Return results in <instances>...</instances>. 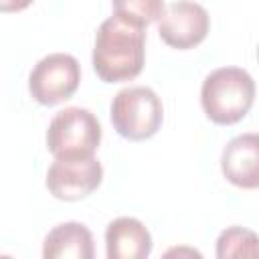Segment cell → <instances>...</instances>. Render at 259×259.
I'll return each instance as SVG.
<instances>
[{
    "mask_svg": "<svg viewBox=\"0 0 259 259\" xmlns=\"http://www.w3.org/2000/svg\"><path fill=\"white\" fill-rule=\"evenodd\" d=\"M146 61V28L119 16L101 22L95 34L93 69L103 83L136 79Z\"/></svg>",
    "mask_w": 259,
    "mask_h": 259,
    "instance_id": "6da1fadb",
    "label": "cell"
},
{
    "mask_svg": "<svg viewBox=\"0 0 259 259\" xmlns=\"http://www.w3.org/2000/svg\"><path fill=\"white\" fill-rule=\"evenodd\" d=\"M255 101V81L239 67L214 69L202 81L200 103L206 117L219 125L241 121Z\"/></svg>",
    "mask_w": 259,
    "mask_h": 259,
    "instance_id": "7a4b0ae2",
    "label": "cell"
},
{
    "mask_svg": "<svg viewBox=\"0 0 259 259\" xmlns=\"http://www.w3.org/2000/svg\"><path fill=\"white\" fill-rule=\"evenodd\" d=\"M111 123L115 132L132 142L152 138L164 119V105L150 87H125L111 101Z\"/></svg>",
    "mask_w": 259,
    "mask_h": 259,
    "instance_id": "3957f363",
    "label": "cell"
},
{
    "mask_svg": "<svg viewBox=\"0 0 259 259\" xmlns=\"http://www.w3.org/2000/svg\"><path fill=\"white\" fill-rule=\"evenodd\" d=\"M101 142L99 119L83 107L59 111L47 130V148L55 158L93 156Z\"/></svg>",
    "mask_w": 259,
    "mask_h": 259,
    "instance_id": "277c9868",
    "label": "cell"
},
{
    "mask_svg": "<svg viewBox=\"0 0 259 259\" xmlns=\"http://www.w3.org/2000/svg\"><path fill=\"white\" fill-rule=\"evenodd\" d=\"M81 67L73 55L53 53L42 57L28 77V91L40 105L53 107L73 97L79 89Z\"/></svg>",
    "mask_w": 259,
    "mask_h": 259,
    "instance_id": "5b68a950",
    "label": "cell"
},
{
    "mask_svg": "<svg viewBox=\"0 0 259 259\" xmlns=\"http://www.w3.org/2000/svg\"><path fill=\"white\" fill-rule=\"evenodd\" d=\"M103 180V168L95 156L55 158L47 172V188L59 200H81Z\"/></svg>",
    "mask_w": 259,
    "mask_h": 259,
    "instance_id": "8992f818",
    "label": "cell"
},
{
    "mask_svg": "<svg viewBox=\"0 0 259 259\" xmlns=\"http://www.w3.org/2000/svg\"><path fill=\"white\" fill-rule=\"evenodd\" d=\"M210 28V16L204 6L192 2V0H178L170 4L160 22H158V32L160 38L178 51L192 49L200 45Z\"/></svg>",
    "mask_w": 259,
    "mask_h": 259,
    "instance_id": "52a82bcc",
    "label": "cell"
},
{
    "mask_svg": "<svg viewBox=\"0 0 259 259\" xmlns=\"http://www.w3.org/2000/svg\"><path fill=\"white\" fill-rule=\"evenodd\" d=\"M223 176L239 188H259V134L233 138L221 156Z\"/></svg>",
    "mask_w": 259,
    "mask_h": 259,
    "instance_id": "ba28073f",
    "label": "cell"
},
{
    "mask_svg": "<svg viewBox=\"0 0 259 259\" xmlns=\"http://www.w3.org/2000/svg\"><path fill=\"white\" fill-rule=\"evenodd\" d=\"M105 251L109 259H146L152 253V235L134 217H119L105 229Z\"/></svg>",
    "mask_w": 259,
    "mask_h": 259,
    "instance_id": "9c48e42d",
    "label": "cell"
},
{
    "mask_svg": "<svg viewBox=\"0 0 259 259\" xmlns=\"http://www.w3.org/2000/svg\"><path fill=\"white\" fill-rule=\"evenodd\" d=\"M91 231L81 223H61L45 237L42 257L47 259H91Z\"/></svg>",
    "mask_w": 259,
    "mask_h": 259,
    "instance_id": "30bf717a",
    "label": "cell"
},
{
    "mask_svg": "<svg viewBox=\"0 0 259 259\" xmlns=\"http://www.w3.org/2000/svg\"><path fill=\"white\" fill-rule=\"evenodd\" d=\"M217 257H259V235L243 227H229L217 239Z\"/></svg>",
    "mask_w": 259,
    "mask_h": 259,
    "instance_id": "8fae6325",
    "label": "cell"
},
{
    "mask_svg": "<svg viewBox=\"0 0 259 259\" xmlns=\"http://www.w3.org/2000/svg\"><path fill=\"white\" fill-rule=\"evenodd\" d=\"M115 16L138 24L148 26L150 22H156L164 14V0H111Z\"/></svg>",
    "mask_w": 259,
    "mask_h": 259,
    "instance_id": "7c38bea8",
    "label": "cell"
},
{
    "mask_svg": "<svg viewBox=\"0 0 259 259\" xmlns=\"http://www.w3.org/2000/svg\"><path fill=\"white\" fill-rule=\"evenodd\" d=\"M34 0H2L0 10L2 12H20L24 8H28Z\"/></svg>",
    "mask_w": 259,
    "mask_h": 259,
    "instance_id": "4fadbf2b",
    "label": "cell"
},
{
    "mask_svg": "<svg viewBox=\"0 0 259 259\" xmlns=\"http://www.w3.org/2000/svg\"><path fill=\"white\" fill-rule=\"evenodd\" d=\"M257 59H259V47H257Z\"/></svg>",
    "mask_w": 259,
    "mask_h": 259,
    "instance_id": "5bb4252c",
    "label": "cell"
}]
</instances>
